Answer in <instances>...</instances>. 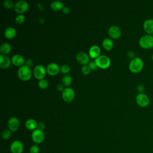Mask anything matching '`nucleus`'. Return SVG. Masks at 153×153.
I'll return each instance as SVG.
<instances>
[{
	"mask_svg": "<svg viewBox=\"0 0 153 153\" xmlns=\"http://www.w3.org/2000/svg\"><path fill=\"white\" fill-rule=\"evenodd\" d=\"M144 63L139 57H135L131 59L128 65V69L132 73L137 74L140 72L143 68Z\"/></svg>",
	"mask_w": 153,
	"mask_h": 153,
	"instance_id": "f257e3e1",
	"label": "nucleus"
},
{
	"mask_svg": "<svg viewBox=\"0 0 153 153\" xmlns=\"http://www.w3.org/2000/svg\"><path fill=\"white\" fill-rule=\"evenodd\" d=\"M32 70L30 68L26 65L20 66L17 70V75L20 79L23 81L29 80L32 76Z\"/></svg>",
	"mask_w": 153,
	"mask_h": 153,
	"instance_id": "f03ea898",
	"label": "nucleus"
},
{
	"mask_svg": "<svg viewBox=\"0 0 153 153\" xmlns=\"http://www.w3.org/2000/svg\"><path fill=\"white\" fill-rule=\"evenodd\" d=\"M139 44L143 49L149 50L153 48V36L148 34L142 35L139 38Z\"/></svg>",
	"mask_w": 153,
	"mask_h": 153,
	"instance_id": "7ed1b4c3",
	"label": "nucleus"
},
{
	"mask_svg": "<svg viewBox=\"0 0 153 153\" xmlns=\"http://www.w3.org/2000/svg\"><path fill=\"white\" fill-rule=\"evenodd\" d=\"M94 62H96L97 67L101 69L108 68L111 65L110 59L105 55H100L95 59Z\"/></svg>",
	"mask_w": 153,
	"mask_h": 153,
	"instance_id": "20e7f679",
	"label": "nucleus"
},
{
	"mask_svg": "<svg viewBox=\"0 0 153 153\" xmlns=\"http://www.w3.org/2000/svg\"><path fill=\"white\" fill-rule=\"evenodd\" d=\"M136 102L139 106L142 108H145L149 105L150 100L147 94H146L144 93H138L136 95Z\"/></svg>",
	"mask_w": 153,
	"mask_h": 153,
	"instance_id": "39448f33",
	"label": "nucleus"
},
{
	"mask_svg": "<svg viewBox=\"0 0 153 153\" xmlns=\"http://www.w3.org/2000/svg\"><path fill=\"white\" fill-rule=\"evenodd\" d=\"M31 137L32 140L36 143H42L45 138V134L43 130L36 128L35 130H33Z\"/></svg>",
	"mask_w": 153,
	"mask_h": 153,
	"instance_id": "423d86ee",
	"label": "nucleus"
},
{
	"mask_svg": "<svg viewBox=\"0 0 153 153\" xmlns=\"http://www.w3.org/2000/svg\"><path fill=\"white\" fill-rule=\"evenodd\" d=\"M28 7L29 4L27 1L25 0H20L14 4V9L16 13L20 14L26 11L28 9Z\"/></svg>",
	"mask_w": 153,
	"mask_h": 153,
	"instance_id": "0eeeda50",
	"label": "nucleus"
},
{
	"mask_svg": "<svg viewBox=\"0 0 153 153\" xmlns=\"http://www.w3.org/2000/svg\"><path fill=\"white\" fill-rule=\"evenodd\" d=\"M62 96L65 102H71L74 99L75 91L74 89L71 87H66L62 91Z\"/></svg>",
	"mask_w": 153,
	"mask_h": 153,
	"instance_id": "6e6552de",
	"label": "nucleus"
},
{
	"mask_svg": "<svg viewBox=\"0 0 153 153\" xmlns=\"http://www.w3.org/2000/svg\"><path fill=\"white\" fill-rule=\"evenodd\" d=\"M46 72L47 71L44 66L41 65H36L33 69V75L36 79L40 80L44 79Z\"/></svg>",
	"mask_w": 153,
	"mask_h": 153,
	"instance_id": "1a4fd4ad",
	"label": "nucleus"
},
{
	"mask_svg": "<svg viewBox=\"0 0 153 153\" xmlns=\"http://www.w3.org/2000/svg\"><path fill=\"white\" fill-rule=\"evenodd\" d=\"M23 151V143L20 140H14L10 145L11 153H22Z\"/></svg>",
	"mask_w": 153,
	"mask_h": 153,
	"instance_id": "9d476101",
	"label": "nucleus"
},
{
	"mask_svg": "<svg viewBox=\"0 0 153 153\" xmlns=\"http://www.w3.org/2000/svg\"><path fill=\"white\" fill-rule=\"evenodd\" d=\"M20 126L19 120L15 117H11L8 121V127L11 131H16L17 130Z\"/></svg>",
	"mask_w": 153,
	"mask_h": 153,
	"instance_id": "9b49d317",
	"label": "nucleus"
},
{
	"mask_svg": "<svg viewBox=\"0 0 153 153\" xmlns=\"http://www.w3.org/2000/svg\"><path fill=\"white\" fill-rule=\"evenodd\" d=\"M76 61L81 65H87L90 62V56L85 52H79L76 56Z\"/></svg>",
	"mask_w": 153,
	"mask_h": 153,
	"instance_id": "f8f14e48",
	"label": "nucleus"
},
{
	"mask_svg": "<svg viewBox=\"0 0 153 153\" xmlns=\"http://www.w3.org/2000/svg\"><path fill=\"white\" fill-rule=\"evenodd\" d=\"M143 28L146 34L153 36V19H148L143 23Z\"/></svg>",
	"mask_w": 153,
	"mask_h": 153,
	"instance_id": "ddd939ff",
	"label": "nucleus"
},
{
	"mask_svg": "<svg viewBox=\"0 0 153 153\" xmlns=\"http://www.w3.org/2000/svg\"><path fill=\"white\" fill-rule=\"evenodd\" d=\"M60 67L59 66V65H57L56 63L52 62L47 65L46 68V71L49 75H56L60 71Z\"/></svg>",
	"mask_w": 153,
	"mask_h": 153,
	"instance_id": "4468645a",
	"label": "nucleus"
},
{
	"mask_svg": "<svg viewBox=\"0 0 153 153\" xmlns=\"http://www.w3.org/2000/svg\"><path fill=\"white\" fill-rule=\"evenodd\" d=\"M108 34L112 38L117 39L121 35V30L120 28L115 25L111 26L108 29Z\"/></svg>",
	"mask_w": 153,
	"mask_h": 153,
	"instance_id": "2eb2a0df",
	"label": "nucleus"
},
{
	"mask_svg": "<svg viewBox=\"0 0 153 153\" xmlns=\"http://www.w3.org/2000/svg\"><path fill=\"white\" fill-rule=\"evenodd\" d=\"M11 62L13 65L17 66H21L23 65L25 61L24 57L22 56L21 54H16L12 56L11 57Z\"/></svg>",
	"mask_w": 153,
	"mask_h": 153,
	"instance_id": "dca6fc26",
	"label": "nucleus"
},
{
	"mask_svg": "<svg viewBox=\"0 0 153 153\" xmlns=\"http://www.w3.org/2000/svg\"><path fill=\"white\" fill-rule=\"evenodd\" d=\"M11 60L8 56L2 54L0 55V67L1 68H8L11 64Z\"/></svg>",
	"mask_w": 153,
	"mask_h": 153,
	"instance_id": "f3484780",
	"label": "nucleus"
},
{
	"mask_svg": "<svg viewBox=\"0 0 153 153\" xmlns=\"http://www.w3.org/2000/svg\"><path fill=\"white\" fill-rule=\"evenodd\" d=\"M100 48L98 45H94L91 46L88 50L89 56L93 59H96L100 56Z\"/></svg>",
	"mask_w": 153,
	"mask_h": 153,
	"instance_id": "a211bd4d",
	"label": "nucleus"
},
{
	"mask_svg": "<svg viewBox=\"0 0 153 153\" xmlns=\"http://www.w3.org/2000/svg\"><path fill=\"white\" fill-rule=\"evenodd\" d=\"M17 31L13 27H8L4 30V35L8 39L13 38L16 35Z\"/></svg>",
	"mask_w": 153,
	"mask_h": 153,
	"instance_id": "6ab92c4d",
	"label": "nucleus"
},
{
	"mask_svg": "<svg viewBox=\"0 0 153 153\" xmlns=\"http://www.w3.org/2000/svg\"><path fill=\"white\" fill-rule=\"evenodd\" d=\"M50 7L53 11H59V10L63 9V8L64 7H63V4L62 2L60 1L56 0V1H53L51 2Z\"/></svg>",
	"mask_w": 153,
	"mask_h": 153,
	"instance_id": "aec40b11",
	"label": "nucleus"
},
{
	"mask_svg": "<svg viewBox=\"0 0 153 153\" xmlns=\"http://www.w3.org/2000/svg\"><path fill=\"white\" fill-rule=\"evenodd\" d=\"M26 127L30 130H34L38 126L37 122L33 119H28L25 123Z\"/></svg>",
	"mask_w": 153,
	"mask_h": 153,
	"instance_id": "412c9836",
	"label": "nucleus"
},
{
	"mask_svg": "<svg viewBox=\"0 0 153 153\" xmlns=\"http://www.w3.org/2000/svg\"><path fill=\"white\" fill-rule=\"evenodd\" d=\"M102 46L106 50H110L114 46V42L110 38H105L102 41Z\"/></svg>",
	"mask_w": 153,
	"mask_h": 153,
	"instance_id": "4be33fe9",
	"label": "nucleus"
},
{
	"mask_svg": "<svg viewBox=\"0 0 153 153\" xmlns=\"http://www.w3.org/2000/svg\"><path fill=\"white\" fill-rule=\"evenodd\" d=\"M11 45L8 42H4L1 45L0 51L2 54L6 55L8 54L11 51Z\"/></svg>",
	"mask_w": 153,
	"mask_h": 153,
	"instance_id": "5701e85b",
	"label": "nucleus"
},
{
	"mask_svg": "<svg viewBox=\"0 0 153 153\" xmlns=\"http://www.w3.org/2000/svg\"><path fill=\"white\" fill-rule=\"evenodd\" d=\"M71 82H72V78L69 75L66 74L63 76L62 83L64 86H66V87H68V86H69L71 84Z\"/></svg>",
	"mask_w": 153,
	"mask_h": 153,
	"instance_id": "b1692460",
	"label": "nucleus"
},
{
	"mask_svg": "<svg viewBox=\"0 0 153 153\" xmlns=\"http://www.w3.org/2000/svg\"><path fill=\"white\" fill-rule=\"evenodd\" d=\"M38 87L39 88H41L42 89H45V88H46L48 87V81L46 79H40L38 81Z\"/></svg>",
	"mask_w": 153,
	"mask_h": 153,
	"instance_id": "393cba45",
	"label": "nucleus"
},
{
	"mask_svg": "<svg viewBox=\"0 0 153 153\" xmlns=\"http://www.w3.org/2000/svg\"><path fill=\"white\" fill-rule=\"evenodd\" d=\"M60 72L62 73V74H68L70 71H71V68L69 65H63L60 66Z\"/></svg>",
	"mask_w": 153,
	"mask_h": 153,
	"instance_id": "a878e982",
	"label": "nucleus"
},
{
	"mask_svg": "<svg viewBox=\"0 0 153 153\" xmlns=\"http://www.w3.org/2000/svg\"><path fill=\"white\" fill-rule=\"evenodd\" d=\"M11 136V132L10 130H4L2 133V137L3 139L7 140L10 138Z\"/></svg>",
	"mask_w": 153,
	"mask_h": 153,
	"instance_id": "bb28decb",
	"label": "nucleus"
},
{
	"mask_svg": "<svg viewBox=\"0 0 153 153\" xmlns=\"http://www.w3.org/2000/svg\"><path fill=\"white\" fill-rule=\"evenodd\" d=\"M3 5H4V7H5L6 8H8V9L11 8L12 7H13L14 6L13 1L11 0H5L3 2Z\"/></svg>",
	"mask_w": 153,
	"mask_h": 153,
	"instance_id": "cd10ccee",
	"label": "nucleus"
},
{
	"mask_svg": "<svg viewBox=\"0 0 153 153\" xmlns=\"http://www.w3.org/2000/svg\"><path fill=\"white\" fill-rule=\"evenodd\" d=\"M25 20V16L23 14H18L16 18H15V21L18 24H22Z\"/></svg>",
	"mask_w": 153,
	"mask_h": 153,
	"instance_id": "c85d7f7f",
	"label": "nucleus"
},
{
	"mask_svg": "<svg viewBox=\"0 0 153 153\" xmlns=\"http://www.w3.org/2000/svg\"><path fill=\"white\" fill-rule=\"evenodd\" d=\"M91 71V69L90 68V66H88V65H83L81 68V72H82V74H84V75H87Z\"/></svg>",
	"mask_w": 153,
	"mask_h": 153,
	"instance_id": "c756f323",
	"label": "nucleus"
},
{
	"mask_svg": "<svg viewBox=\"0 0 153 153\" xmlns=\"http://www.w3.org/2000/svg\"><path fill=\"white\" fill-rule=\"evenodd\" d=\"M39 148L36 145H33L31 146L30 148V153H39Z\"/></svg>",
	"mask_w": 153,
	"mask_h": 153,
	"instance_id": "7c9ffc66",
	"label": "nucleus"
},
{
	"mask_svg": "<svg viewBox=\"0 0 153 153\" xmlns=\"http://www.w3.org/2000/svg\"><path fill=\"white\" fill-rule=\"evenodd\" d=\"M137 90L139 92V93H142L144 92L145 90V85L143 84H139L137 85Z\"/></svg>",
	"mask_w": 153,
	"mask_h": 153,
	"instance_id": "2f4dec72",
	"label": "nucleus"
},
{
	"mask_svg": "<svg viewBox=\"0 0 153 153\" xmlns=\"http://www.w3.org/2000/svg\"><path fill=\"white\" fill-rule=\"evenodd\" d=\"M88 66H90L91 70H95L98 67L96 63V62L94 61H91L89 62L88 63Z\"/></svg>",
	"mask_w": 153,
	"mask_h": 153,
	"instance_id": "473e14b6",
	"label": "nucleus"
},
{
	"mask_svg": "<svg viewBox=\"0 0 153 153\" xmlns=\"http://www.w3.org/2000/svg\"><path fill=\"white\" fill-rule=\"evenodd\" d=\"M127 57H128V58L131 59V60L133 59V58H134V57H136V56H135V53H134V52L133 51H131V50H130V51H128L127 53Z\"/></svg>",
	"mask_w": 153,
	"mask_h": 153,
	"instance_id": "72a5a7b5",
	"label": "nucleus"
},
{
	"mask_svg": "<svg viewBox=\"0 0 153 153\" xmlns=\"http://www.w3.org/2000/svg\"><path fill=\"white\" fill-rule=\"evenodd\" d=\"M32 64H33V60H32V59L28 58V59H27L26 60V61H25V65H27V66L30 67V66H31L32 65Z\"/></svg>",
	"mask_w": 153,
	"mask_h": 153,
	"instance_id": "f704fd0d",
	"label": "nucleus"
},
{
	"mask_svg": "<svg viewBox=\"0 0 153 153\" xmlns=\"http://www.w3.org/2000/svg\"><path fill=\"white\" fill-rule=\"evenodd\" d=\"M37 127H38L37 128L43 130V129L45 128V124H44V123L43 122H39V123H38V124Z\"/></svg>",
	"mask_w": 153,
	"mask_h": 153,
	"instance_id": "c9c22d12",
	"label": "nucleus"
},
{
	"mask_svg": "<svg viewBox=\"0 0 153 153\" xmlns=\"http://www.w3.org/2000/svg\"><path fill=\"white\" fill-rule=\"evenodd\" d=\"M57 89L59 90V91H63V90L65 89L63 88V84H59L57 87H56Z\"/></svg>",
	"mask_w": 153,
	"mask_h": 153,
	"instance_id": "e433bc0d",
	"label": "nucleus"
},
{
	"mask_svg": "<svg viewBox=\"0 0 153 153\" xmlns=\"http://www.w3.org/2000/svg\"><path fill=\"white\" fill-rule=\"evenodd\" d=\"M62 11L65 14H68L70 11V9L68 7H64L62 9Z\"/></svg>",
	"mask_w": 153,
	"mask_h": 153,
	"instance_id": "4c0bfd02",
	"label": "nucleus"
},
{
	"mask_svg": "<svg viewBox=\"0 0 153 153\" xmlns=\"http://www.w3.org/2000/svg\"><path fill=\"white\" fill-rule=\"evenodd\" d=\"M151 59H152V62H153V54H152V57H151Z\"/></svg>",
	"mask_w": 153,
	"mask_h": 153,
	"instance_id": "58836bf2",
	"label": "nucleus"
}]
</instances>
